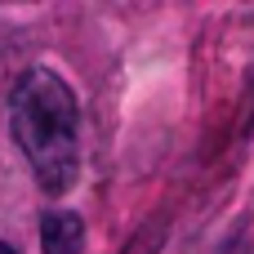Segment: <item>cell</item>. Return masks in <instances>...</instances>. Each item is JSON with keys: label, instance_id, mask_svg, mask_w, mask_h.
Wrapping results in <instances>:
<instances>
[{"label": "cell", "instance_id": "6da1fadb", "mask_svg": "<svg viewBox=\"0 0 254 254\" xmlns=\"http://www.w3.org/2000/svg\"><path fill=\"white\" fill-rule=\"evenodd\" d=\"M9 129L45 192L58 196L76 183V174H80V107H76L71 85L58 71L31 67L18 76V85L9 94Z\"/></svg>", "mask_w": 254, "mask_h": 254}, {"label": "cell", "instance_id": "7a4b0ae2", "mask_svg": "<svg viewBox=\"0 0 254 254\" xmlns=\"http://www.w3.org/2000/svg\"><path fill=\"white\" fill-rule=\"evenodd\" d=\"M40 250L45 254H80L85 250V223L71 210H49L40 219Z\"/></svg>", "mask_w": 254, "mask_h": 254}, {"label": "cell", "instance_id": "3957f363", "mask_svg": "<svg viewBox=\"0 0 254 254\" xmlns=\"http://www.w3.org/2000/svg\"><path fill=\"white\" fill-rule=\"evenodd\" d=\"M0 254H18V250H13V246H9V241H0Z\"/></svg>", "mask_w": 254, "mask_h": 254}]
</instances>
